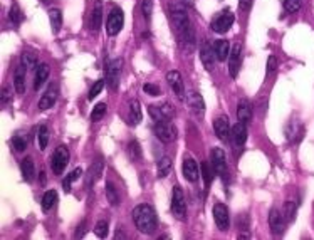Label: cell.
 I'll return each mask as SVG.
<instances>
[{
	"instance_id": "cell-1",
	"label": "cell",
	"mask_w": 314,
	"mask_h": 240,
	"mask_svg": "<svg viewBox=\"0 0 314 240\" xmlns=\"http://www.w3.org/2000/svg\"><path fill=\"white\" fill-rule=\"evenodd\" d=\"M170 17H172L173 27L177 30L180 44L185 47H194L195 44V32L192 29V22L186 10L181 5H172L170 7Z\"/></svg>"
},
{
	"instance_id": "cell-2",
	"label": "cell",
	"mask_w": 314,
	"mask_h": 240,
	"mask_svg": "<svg viewBox=\"0 0 314 240\" xmlns=\"http://www.w3.org/2000/svg\"><path fill=\"white\" fill-rule=\"evenodd\" d=\"M133 222L141 233H153L158 228L156 212L151 205L141 203L133 210Z\"/></svg>"
},
{
	"instance_id": "cell-3",
	"label": "cell",
	"mask_w": 314,
	"mask_h": 240,
	"mask_svg": "<svg viewBox=\"0 0 314 240\" xmlns=\"http://www.w3.org/2000/svg\"><path fill=\"white\" fill-rule=\"evenodd\" d=\"M124 24V14L119 7H113L106 20V32L108 36H118Z\"/></svg>"
},
{
	"instance_id": "cell-4",
	"label": "cell",
	"mask_w": 314,
	"mask_h": 240,
	"mask_svg": "<svg viewBox=\"0 0 314 240\" xmlns=\"http://www.w3.org/2000/svg\"><path fill=\"white\" fill-rule=\"evenodd\" d=\"M234 20H235V15L230 12L229 9H225L212 20L210 27H212L213 32H217V34H225V32L234 25Z\"/></svg>"
},
{
	"instance_id": "cell-5",
	"label": "cell",
	"mask_w": 314,
	"mask_h": 240,
	"mask_svg": "<svg viewBox=\"0 0 314 240\" xmlns=\"http://www.w3.org/2000/svg\"><path fill=\"white\" fill-rule=\"evenodd\" d=\"M210 161H212V168L224 182H227V160H225V153L220 148H213L210 153Z\"/></svg>"
},
{
	"instance_id": "cell-6",
	"label": "cell",
	"mask_w": 314,
	"mask_h": 240,
	"mask_svg": "<svg viewBox=\"0 0 314 240\" xmlns=\"http://www.w3.org/2000/svg\"><path fill=\"white\" fill-rule=\"evenodd\" d=\"M172 214L178 218V220H183L186 215V203H185V195L181 192V188L173 187L172 192Z\"/></svg>"
},
{
	"instance_id": "cell-7",
	"label": "cell",
	"mask_w": 314,
	"mask_h": 240,
	"mask_svg": "<svg viewBox=\"0 0 314 240\" xmlns=\"http://www.w3.org/2000/svg\"><path fill=\"white\" fill-rule=\"evenodd\" d=\"M68 163H69V150L66 148V146H59V148L54 151L52 156H51V168H52V172L56 173V175H60L66 170Z\"/></svg>"
},
{
	"instance_id": "cell-8",
	"label": "cell",
	"mask_w": 314,
	"mask_h": 240,
	"mask_svg": "<svg viewBox=\"0 0 314 240\" xmlns=\"http://www.w3.org/2000/svg\"><path fill=\"white\" fill-rule=\"evenodd\" d=\"M121 71H123V59H113L106 65V83L111 89H116L119 84Z\"/></svg>"
},
{
	"instance_id": "cell-9",
	"label": "cell",
	"mask_w": 314,
	"mask_h": 240,
	"mask_svg": "<svg viewBox=\"0 0 314 240\" xmlns=\"http://www.w3.org/2000/svg\"><path fill=\"white\" fill-rule=\"evenodd\" d=\"M156 138L165 141V143H172V141L177 140V128L173 126L170 121H163V123H155L153 126Z\"/></svg>"
},
{
	"instance_id": "cell-10",
	"label": "cell",
	"mask_w": 314,
	"mask_h": 240,
	"mask_svg": "<svg viewBox=\"0 0 314 240\" xmlns=\"http://www.w3.org/2000/svg\"><path fill=\"white\" fill-rule=\"evenodd\" d=\"M213 220H215L218 230H229L230 227V214H229V209L225 207L224 203H215L213 205Z\"/></svg>"
},
{
	"instance_id": "cell-11",
	"label": "cell",
	"mask_w": 314,
	"mask_h": 240,
	"mask_svg": "<svg viewBox=\"0 0 314 240\" xmlns=\"http://www.w3.org/2000/svg\"><path fill=\"white\" fill-rule=\"evenodd\" d=\"M167 81H168V86L170 89L175 92V96L178 99H183L185 96V86H183V79H181V74L178 71H170L167 74Z\"/></svg>"
},
{
	"instance_id": "cell-12",
	"label": "cell",
	"mask_w": 314,
	"mask_h": 240,
	"mask_svg": "<svg viewBox=\"0 0 314 240\" xmlns=\"http://www.w3.org/2000/svg\"><path fill=\"white\" fill-rule=\"evenodd\" d=\"M240 64H242V47H240V44H235L229 56V74L232 76L234 79L237 78V74H239Z\"/></svg>"
},
{
	"instance_id": "cell-13",
	"label": "cell",
	"mask_w": 314,
	"mask_h": 240,
	"mask_svg": "<svg viewBox=\"0 0 314 240\" xmlns=\"http://www.w3.org/2000/svg\"><path fill=\"white\" fill-rule=\"evenodd\" d=\"M57 94H59V86L57 84H51L47 87V91L44 92L41 101H39V109L41 111H46V109L52 108L57 101Z\"/></svg>"
},
{
	"instance_id": "cell-14",
	"label": "cell",
	"mask_w": 314,
	"mask_h": 240,
	"mask_svg": "<svg viewBox=\"0 0 314 240\" xmlns=\"http://www.w3.org/2000/svg\"><path fill=\"white\" fill-rule=\"evenodd\" d=\"M213 129H215V134L220 141H229L230 136V123L225 116H220L213 121Z\"/></svg>"
},
{
	"instance_id": "cell-15",
	"label": "cell",
	"mask_w": 314,
	"mask_h": 240,
	"mask_svg": "<svg viewBox=\"0 0 314 240\" xmlns=\"http://www.w3.org/2000/svg\"><path fill=\"white\" fill-rule=\"evenodd\" d=\"M215 51H213V46H210L208 42H203L202 44V49H200V61L202 64L205 65L208 71L213 69V62H215Z\"/></svg>"
},
{
	"instance_id": "cell-16",
	"label": "cell",
	"mask_w": 314,
	"mask_h": 240,
	"mask_svg": "<svg viewBox=\"0 0 314 240\" xmlns=\"http://www.w3.org/2000/svg\"><path fill=\"white\" fill-rule=\"evenodd\" d=\"M181 170H183V177L189 180V182H197L198 180V165L192 156H185Z\"/></svg>"
},
{
	"instance_id": "cell-17",
	"label": "cell",
	"mask_w": 314,
	"mask_h": 240,
	"mask_svg": "<svg viewBox=\"0 0 314 240\" xmlns=\"http://www.w3.org/2000/svg\"><path fill=\"white\" fill-rule=\"evenodd\" d=\"M269 227L272 228L274 235H279V233L284 232V215L277 209H272L271 214H269Z\"/></svg>"
},
{
	"instance_id": "cell-18",
	"label": "cell",
	"mask_w": 314,
	"mask_h": 240,
	"mask_svg": "<svg viewBox=\"0 0 314 240\" xmlns=\"http://www.w3.org/2000/svg\"><path fill=\"white\" fill-rule=\"evenodd\" d=\"M103 168H104V163H103L101 158L92 163L91 168H89V172H87V177H86V187H87V188H91L92 185H95L98 180L101 178Z\"/></svg>"
},
{
	"instance_id": "cell-19",
	"label": "cell",
	"mask_w": 314,
	"mask_h": 240,
	"mask_svg": "<svg viewBox=\"0 0 314 240\" xmlns=\"http://www.w3.org/2000/svg\"><path fill=\"white\" fill-rule=\"evenodd\" d=\"M189 106L197 116H203V113H205V102H203L202 96L197 91L189 92Z\"/></svg>"
},
{
	"instance_id": "cell-20",
	"label": "cell",
	"mask_w": 314,
	"mask_h": 240,
	"mask_svg": "<svg viewBox=\"0 0 314 240\" xmlns=\"http://www.w3.org/2000/svg\"><path fill=\"white\" fill-rule=\"evenodd\" d=\"M49 73H51V69H49V64H46V62L37 64V67H36V76H34V89H36V91H39V89H41V86L47 81Z\"/></svg>"
},
{
	"instance_id": "cell-21",
	"label": "cell",
	"mask_w": 314,
	"mask_h": 240,
	"mask_svg": "<svg viewBox=\"0 0 314 240\" xmlns=\"http://www.w3.org/2000/svg\"><path fill=\"white\" fill-rule=\"evenodd\" d=\"M101 22H103V4L101 0H96L95 2V7H92V12H91V29L98 32L99 29H101Z\"/></svg>"
},
{
	"instance_id": "cell-22",
	"label": "cell",
	"mask_w": 314,
	"mask_h": 240,
	"mask_svg": "<svg viewBox=\"0 0 314 240\" xmlns=\"http://www.w3.org/2000/svg\"><path fill=\"white\" fill-rule=\"evenodd\" d=\"M237 118L242 123H249L252 119V106L247 99H240L237 105Z\"/></svg>"
},
{
	"instance_id": "cell-23",
	"label": "cell",
	"mask_w": 314,
	"mask_h": 240,
	"mask_svg": "<svg viewBox=\"0 0 314 240\" xmlns=\"http://www.w3.org/2000/svg\"><path fill=\"white\" fill-rule=\"evenodd\" d=\"M20 172H22V177H24L25 182H32V180H34L36 166H34V161H32L30 156H27L20 161Z\"/></svg>"
},
{
	"instance_id": "cell-24",
	"label": "cell",
	"mask_w": 314,
	"mask_h": 240,
	"mask_svg": "<svg viewBox=\"0 0 314 240\" xmlns=\"http://www.w3.org/2000/svg\"><path fill=\"white\" fill-rule=\"evenodd\" d=\"M213 51H215V56H217V61H227L229 56H230V51H232V47H230V44L227 41L220 39L213 44Z\"/></svg>"
},
{
	"instance_id": "cell-25",
	"label": "cell",
	"mask_w": 314,
	"mask_h": 240,
	"mask_svg": "<svg viewBox=\"0 0 314 240\" xmlns=\"http://www.w3.org/2000/svg\"><path fill=\"white\" fill-rule=\"evenodd\" d=\"M232 138L235 141L237 146H244L245 141H247V126L245 123L239 121L235 124V126L232 128Z\"/></svg>"
},
{
	"instance_id": "cell-26",
	"label": "cell",
	"mask_w": 314,
	"mask_h": 240,
	"mask_svg": "<svg viewBox=\"0 0 314 240\" xmlns=\"http://www.w3.org/2000/svg\"><path fill=\"white\" fill-rule=\"evenodd\" d=\"M14 87L17 91V94H24L25 91V67L19 65L15 69V74H14Z\"/></svg>"
},
{
	"instance_id": "cell-27",
	"label": "cell",
	"mask_w": 314,
	"mask_h": 240,
	"mask_svg": "<svg viewBox=\"0 0 314 240\" xmlns=\"http://www.w3.org/2000/svg\"><path fill=\"white\" fill-rule=\"evenodd\" d=\"M141 106H140V101L133 99L130 102V123L131 124H140L141 123Z\"/></svg>"
},
{
	"instance_id": "cell-28",
	"label": "cell",
	"mask_w": 314,
	"mask_h": 240,
	"mask_svg": "<svg viewBox=\"0 0 314 240\" xmlns=\"http://www.w3.org/2000/svg\"><path fill=\"white\" fill-rule=\"evenodd\" d=\"M172 172V160L168 156H162L156 163V173L160 178L168 177V173Z\"/></svg>"
},
{
	"instance_id": "cell-29",
	"label": "cell",
	"mask_w": 314,
	"mask_h": 240,
	"mask_svg": "<svg viewBox=\"0 0 314 240\" xmlns=\"http://www.w3.org/2000/svg\"><path fill=\"white\" fill-rule=\"evenodd\" d=\"M49 20H51V27H52V32L57 34L62 27V14H60L59 9H51L49 10Z\"/></svg>"
},
{
	"instance_id": "cell-30",
	"label": "cell",
	"mask_w": 314,
	"mask_h": 240,
	"mask_svg": "<svg viewBox=\"0 0 314 240\" xmlns=\"http://www.w3.org/2000/svg\"><path fill=\"white\" fill-rule=\"evenodd\" d=\"M56 201H57V192H54V190H47V192L42 195V209L44 210L54 209V207H56Z\"/></svg>"
},
{
	"instance_id": "cell-31",
	"label": "cell",
	"mask_w": 314,
	"mask_h": 240,
	"mask_svg": "<svg viewBox=\"0 0 314 240\" xmlns=\"http://www.w3.org/2000/svg\"><path fill=\"white\" fill-rule=\"evenodd\" d=\"M20 65L22 67H25V69H32V67H37V57H36V54H32V52H22V56H20Z\"/></svg>"
},
{
	"instance_id": "cell-32",
	"label": "cell",
	"mask_w": 314,
	"mask_h": 240,
	"mask_svg": "<svg viewBox=\"0 0 314 240\" xmlns=\"http://www.w3.org/2000/svg\"><path fill=\"white\" fill-rule=\"evenodd\" d=\"M148 113H150V116H151V119L155 123L170 121V118L163 113V109L160 108V106H150V108H148Z\"/></svg>"
},
{
	"instance_id": "cell-33",
	"label": "cell",
	"mask_w": 314,
	"mask_h": 240,
	"mask_svg": "<svg viewBox=\"0 0 314 240\" xmlns=\"http://www.w3.org/2000/svg\"><path fill=\"white\" fill-rule=\"evenodd\" d=\"M81 175H82V168H76V170H74L73 173H69V175H68V178H66L64 182H62L64 192H71V187H73V183L76 182V180H79V178H81Z\"/></svg>"
},
{
	"instance_id": "cell-34",
	"label": "cell",
	"mask_w": 314,
	"mask_h": 240,
	"mask_svg": "<svg viewBox=\"0 0 314 240\" xmlns=\"http://www.w3.org/2000/svg\"><path fill=\"white\" fill-rule=\"evenodd\" d=\"M106 196H108V201H109V203H111L113 207H116V205L119 203V193H118L116 187H114L111 182L106 183Z\"/></svg>"
},
{
	"instance_id": "cell-35",
	"label": "cell",
	"mask_w": 314,
	"mask_h": 240,
	"mask_svg": "<svg viewBox=\"0 0 314 240\" xmlns=\"http://www.w3.org/2000/svg\"><path fill=\"white\" fill-rule=\"evenodd\" d=\"M128 156L131 161H140L141 160V148L138 141H131L128 145Z\"/></svg>"
},
{
	"instance_id": "cell-36",
	"label": "cell",
	"mask_w": 314,
	"mask_h": 240,
	"mask_svg": "<svg viewBox=\"0 0 314 240\" xmlns=\"http://www.w3.org/2000/svg\"><path fill=\"white\" fill-rule=\"evenodd\" d=\"M37 143H39L41 150H46V146L49 143V129L47 126H44V124L37 129Z\"/></svg>"
},
{
	"instance_id": "cell-37",
	"label": "cell",
	"mask_w": 314,
	"mask_h": 240,
	"mask_svg": "<svg viewBox=\"0 0 314 240\" xmlns=\"http://www.w3.org/2000/svg\"><path fill=\"white\" fill-rule=\"evenodd\" d=\"M104 114H106V105L104 102H99V105L95 106V109H92V113H91V121H101V119L104 118Z\"/></svg>"
},
{
	"instance_id": "cell-38",
	"label": "cell",
	"mask_w": 314,
	"mask_h": 240,
	"mask_svg": "<svg viewBox=\"0 0 314 240\" xmlns=\"http://www.w3.org/2000/svg\"><path fill=\"white\" fill-rule=\"evenodd\" d=\"M9 19H10V22H12V24H15V25H19L20 22H22V19H24V15H22L20 9L17 7V5H12V7H10Z\"/></svg>"
},
{
	"instance_id": "cell-39",
	"label": "cell",
	"mask_w": 314,
	"mask_h": 240,
	"mask_svg": "<svg viewBox=\"0 0 314 240\" xmlns=\"http://www.w3.org/2000/svg\"><path fill=\"white\" fill-rule=\"evenodd\" d=\"M301 5H302V0H284V9L289 14H296L301 9Z\"/></svg>"
},
{
	"instance_id": "cell-40",
	"label": "cell",
	"mask_w": 314,
	"mask_h": 240,
	"mask_svg": "<svg viewBox=\"0 0 314 240\" xmlns=\"http://www.w3.org/2000/svg\"><path fill=\"white\" fill-rule=\"evenodd\" d=\"M108 228H109L108 220H99V222L96 223V227H95V232H96L98 237L104 238V237L108 235Z\"/></svg>"
},
{
	"instance_id": "cell-41",
	"label": "cell",
	"mask_w": 314,
	"mask_h": 240,
	"mask_svg": "<svg viewBox=\"0 0 314 240\" xmlns=\"http://www.w3.org/2000/svg\"><path fill=\"white\" fill-rule=\"evenodd\" d=\"M284 217H286V220H288V222H291L296 217V203H294V201L289 200L288 203H286V207H284Z\"/></svg>"
},
{
	"instance_id": "cell-42",
	"label": "cell",
	"mask_w": 314,
	"mask_h": 240,
	"mask_svg": "<svg viewBox=\"0 0 314 240\" xmlns=\"http://www.w3.org/2000/svg\"><path fill=\"white\" fill-rule=\"evenodd\" d=\"M141 10H143V17L146 20L151 17V12H153V0H143L141 4Z\"/></svg>"
},
{
	"instance_id": "cell-43",
	"label": "cell",
	"mask_w": 314,
	"mask_h": 240,
	"mask_svg": "<svg viewBox=\"0 0 314 240\" xmlns=\"http://www.w3.org/2000/svg\"><path fill=\"white\" fill-rule=\"evenodd\" d=\"M213 173H215V172H212L210 168H208L207 163H202V177H203V180H205V187H208V185H210Z\"/></svg>"
},
{
	"instance_id": "cell-44",
	"label": "cell",
	"mask_w": 314,
	"mask_h": 240,
	"mask_svg": "<svg viewBox=\"0 0 314 240\" xmlns=\"http://www.w3.org/2000/svg\"><path fill=\"white\" fill-rule=\"evenodd\" d=\"M12 146L15 148V151H24L27 148V140H24L22 136H14Z\"/></svg>"
},
{
	"instance_id": "cell-45",
	"label": "cell",
	"mask_w": 314,
	"mask_h": 240,
	"mask_svg": "<svg viewBox=\"0 0 314 240\" xmlns=\"http://www.w3.org/2000/svg\"><path fill=\"white\" fill-rule=\"evenodd\" d=\"M103 87H104V81H98V83H96L95 86L91 87V91H89V96H87V97H89V99L92 101V99H95L96 96H99V92L103 91Z\"/></svg>"
},
{
	"instance_id": "cell-46",
	"label": "cell",
	"mask_w": 314,
	"mask_h": 240,
	"mask_svg": "<svg viewBox=\"0 0 314 240\" xmlns=\"http://www.w3.org/2000/svg\"><path fill=\"white\" fill-rule=\"evenodd\" d=\"M143 91L146 92V94H150V96H160V87L156 84H145L143 86Z\"/></svg>"
},
{
	"instance_id": "cell-47",
	"label": "cell",
	"mask_w": 314,
	"mask_h": 240,
	"mask_svg": "<svg viewBox=\"0 0 314 240\" xmlns=\"http://www.w3.org/2000/svg\"><path fill=\"white\" fill-rule=\"evenodd\" d=\"M10 97H12V91H10L9 86H4L2 94H0V101H2V105H7V102L10 101Z\"/></svg>"
},
{
	"instance_id": "cell-48",
	"label": "cell",
	"mask_w": 314,
	"mask_h": 240,
	"mask_svg": "<svg viewBox=\"0 0 314 240\" xmlns=\"http://www.w3.org/2000/svg\"><path fill=\"white\" fill-rule=\"evenodd\" d=\"M275 69H277V59H275L274 56H271L267 59V76L274 74Z\"/></svg>"
},
{
	"instance_id": "cell-49",
	"label": "cell",
	"mask_w": 314,
	"mask_h": 240,
	"mask_svg": "<svg viewBox=\"0 0 314 240\" xmlns=\"http://www.w3.org/2000/svg\"><path fill=\"white\" fill-rule=\"evenodd\" d=\"M252 2H254V0H239V9L242 12H247V10L250 9Z\"/></svg>"
},
{
	"instance_id": "cell-50",
	"label": "cell",
	"mask_w": 314,
	"mask_h": 240,
	"mask_svg": "<svg viewBox=\"0 0 314 240\" xmlns=\"http://www.w3.org/2000/svg\"><path fill=\"white\" fill-rule=\"evenodd\" d=\"M84 228H86V220H82V222L79 223V225H78V230H76L74 237H76V238H79V237L84 235Z\"/></svg>"
},
{
	"instance_id": "cell-51",
	"label": "cell",
	"mask_w": 314,
	"mask_h": 240,
	"mask_svg": "<svg viewBox=\"0 0 314 240\" xmlns=\"http://www.w3.org/2000/svg\"><path fill=\"white\" fill-rule=\"evenodd\" d=\"M42 2H49V0H42Z\"/></svg>"
}]
</instances>
